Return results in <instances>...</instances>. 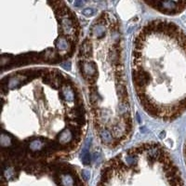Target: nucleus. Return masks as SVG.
<instances>
[{
    "label": "nucleus",
    "mask_w": 186,
    "mask_h": 186,
    "mask_svg": "<svg viewBox=\"0 0 186 186\" xmlns=\"http://www.w3.org/2000/svg\"><path fill=\"white\" fill-rule=\"evenodd\" d=\"M184 157H185V162H186V143H185V146H184Z\"/></svg>",
    "instance_id": "1"
}]
</instances>
